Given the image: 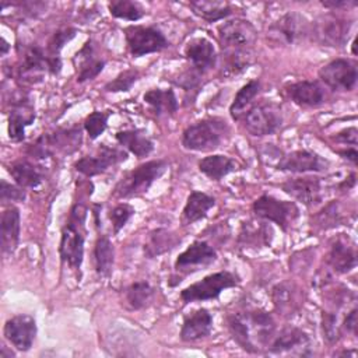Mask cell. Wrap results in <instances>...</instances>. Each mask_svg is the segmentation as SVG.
Returning <instances> with one entry per match:
<instances>
[{
	"label": "cell",
	"mask_w": 358,
	"mask_h": 358,
	"mask_svg": "<svg viewBox=\"0 0 358 358\" xmlns=\"http://www.w3.org/2000/svg\"><path fill=\"white\" fill-rule=\"evenodd\" d=\"M228 329L234 341L242 350L252 354L268 348L275 336V322L273 316L260 309L229 315Z\"/></svg>",
	"instance_id": "obj_1"
},
{
	"label": "cell",
	"mask_w": 358,
	"mask_h": 358,
	"mask_svg": "<svg viewBox=\"0 0 358 358\" xmlns=\"http://www.w3.org/2000/svg\"><path fill=\"white\" fill-rule=\"evenodd\" d=\"M87 218V207L81 203H76L69 214L67 222L62 228L59 253L64 263L73 270H80L84 259V241Z\"/></svg>",
	"instance_id": "obj_2"
},
{
	"label": "cell",
	"mask_w": 358,
	"mask_h": 358,
	"mask_svg": "<svg viewBox=\"0 0 358 358\" xmlns=\"http://www.w3.org/2000/svg\"><path fill=\"white\" fill-rule=\"evenodd\" d=\"M168 162L165 159H151L140 164L129 171L113 187V196L117 199L137 197L148 192L152 183L166 171Z\"/></svg>",
	"instance_id": "obj_3"
},
{
	"label": "cell",
	"mask_w": 358,
	"mask_h": 358,
	"mask_svg": "<svg viewBox=\"0 0 358 358\" xmlns=\"http://www.w3.org/2000/svg\"><path fill=\"white\" fill-rule=\"evenodd\" d=\"M228 133L229 129L222 119H203L185 129L182 134V145L192 151H214L221 145Z\"/></svg>",
	"instance_id": "obj_4"
},
{
	"label": "cell",
	"mask_w": 358,
	"mask_h": 358,
	"mask_svg": "<svg viewBox=\"0 0 358 358\" xmlns=\"http://www.w3.org/2000/svg\"><path fill=\"white\" fill-rule=\"evenodd\" d=\"M239 284V277L231 271H217L213 274L206 275L200 281L190 284L189 287L180 291V299L185 303L190 302H200L215 299L220 294L227 289L236 287Z\"/></svg>",
	"instance_id": "obj_5"
},
{
	"label": "cell",
	"mask_w": 358,
	"mask_h": 358,
	"mask_svg": "<svg viewBox=\"0 0 358 358\" xmlns=\"http://www.w3.org/2000/svg\"><path fill=\"white\" fill-rule=\"evenodd\" d=\"M252 210L257 218L277 224L284 232H287L299 217V207L295 201L278 200L270 194H262L256 199Z\"/></svg>",
	"instance_id": "obj_6"
},
{
	"label": "cell",
	"mask_w": 358,
	"mask_h": 358,
	"mask_svg": "<svg viewBox=\"0 0 358 358\" xmlns=\"http://www.w3.org/2000/svg\"><path fill=\"white\" fill-rule=\"evenodd\" d=\"M124 38L133 57L161 52L169 46V42L162 31L155 27L129 25L124 28Z\"/></svg>",
	"instance_id": "obj_7"
},
{
	"label": "cell",
	"mask_w": 358,
	"mask_h": 358,
	"mask_svg": "<svg viewBox=\"0 0 358 358\" xmlns=\"http://www.w3.org/2000/svg\"><path fill=\"white\" fill-rule=\"evenodd\" d=\"M309 22L302 14L288 11L268 27L267 36L277 45L291 46L299 43L309 34Z\"/></svg>",
	"instance_id": "obj_8"
},
{
	"label": "cell",
	"mask_w": 358,
	"mask_h": 358,
	"mask_svg": "<svg viewBox=\"0 0 358 358\" xmlns=\"http://www.w3.org/2000/svg\"><path fill=\"white\" fill-rule=\"evenodd\" d=\"M222 52L252 49L257 39V31L248 20L235 18L222 22L217 28Z\"/></svg>",
	"instance_id": "obj_9"
},
{
	"label": "cell",
	"mask_w": 358,
	"mask_h": 358,
	"mask_svg": "<svg viewBox=\"0 0 358 358\" xmlns=\"http://www.w3.org/2000/svg\"><path fill=\"white\" fill-rule=\"evenodd\" d=\"M282 124L280 106L273 102H266L250 108L243 116L245 129L255 137L270 136Z\"/></svg>",
	"instance_id": "obj_10"
},
{
	"label": "cell",
	"mask_w": 358,
	"mask_h": 358,
	"mask_svg": "<svg viewBox=\"0 0 358 358\" xmlns=\"http://www.w3.org/2000/svg\"><path fill=\"white\" fill-rule=\"evenodd\" d=\"M320 80L333 90L351 91L357 85L358 70L355 62L350 59H334L319 70Z\"/></svg>",
	"instance_id": "obj_11"
},
{
	"label": "cell",
	"mask_w": 358,
	"mask_h": 358,
	"mask_svg": "<svg viewBox=\"0 0 358 358\" xmlns=\"http://www.w3.org/2000/svg\"><path fill=\"white\" fill-rule=\"evenodd\" d=\"M352 22L345 18L336 14H326L312 25V35L324 46L340 48L345 43Z\"/></svg>",
	"instance_id": "obj_12"
},
{
	"label": "cell",
	"mask_w": 358,
	"mask_h": 358,
	"mask_svg": "<svg viewBox=\"0 0 358 358\" xmlns=\"http://www.w3.org/2000/svg\"><path fill=\"white\" fill-rule=\"evenodd\" d=\"M217 260L215 249L206 241H193L175 260V271L183 275L213 264Z\"/></svg>",
	"instance_id": "obj_13"
},
{
	"label": "cell",
	"mask_w": 358,
	"mask_h": 358,
	"mask_svg": "<svg viewBox=\"0 0 358 358\" xmlns=\"http://www.w3.org/2000/svg\"><path fill=\"white\" fill-rule=\"evenodd\" d=\"M36 322L34 316L20 313L6 320L3 334L4 338L18 351H28L36 337Z\"/></svg>",
	"instance_id": "obj_14"
},
{
	"label": "cell",
	"mask_w": 358,
	"mask_h": 358,
	"mask_svg": "<svg viewBox=\"0 0 358 358\" xmlns=\"http://www.w3.org/2000/svg\"><path fill=\"white\" fill-rule=\"evenodd\" d=\"M267 351L270 354H289V355H298L305 357L310 355V338L309 336L294 326L284 327L277 336H274L271 344L268 345Z\"/></svg>",
	"instance_id": "obj_15"
},
{
	"label": "cell",
	"mask_w": 358,
	"mask_h": 358,
	"mask_svg": "<svg viewBox=\"0 0 358 358\" xmlns=\"http://www.w3.org/2000/svg\"><path fill=\"white\" fill-rule=\"evenodd\" d=\"M127 159V152L101 144L95 155H85L76 161L74 168L77 172L87 178H92L105 172L110 165H116Z\"/></svg>",
	"instance_id": "obj_16"
},
{
	"label": "cell",
	"mask_w": 358,
	"mask_h": 358,
	"mask_svg": "<svg viewBox=\"0 0 358 358\" xmlns=\"http://www.w3.org/2000/svg\"><path fill=\"white\" fill-rule=\"evenodd\" d=\"M281 189L306 207L319 204L323 200V183L317 176H299L281 183Z\"/></svg>",
	"instance_id": "obj_17"
},
{
	"label": "cell",
	"mask_w": 358,
	"mask_h": 358,
	"mask_svg": "<svg viewBox=\"0 0 358 358\" xmlns=\"http://www.w3.org/2000/svg\"><path fill=\"white\" fill-rule=\"evenodd\" d=\"M329 161L319 154L308 150H295L285 154L275 168L291 173H306V172H322L326 171Z\"/></svg>",
	"instance_id": "obj_18"
},
{
	"label": "cell",
	"mask_w": 358,
	"mask_h": 358,
	"mask_svg": "<svg viewBox=\"0 0 358 358\" xmlns=\"http://www.w3.org/2000/svg\"><path fill=\"white\" fill-rule=\"evenodd\" d=\"M274 238L273 227L268 221L248 220L242 222L238 235V243L246 249H260L271 245Z\"/></svg>",
	"instance_id": "obj_19"
},
{
	"label": "cell",
	"mask_w": 358,
	"mask_h": 358,
	"mask_svg": "<svg viewBox=\"0 0 358 358\" xmlns=\"http://www.w3.org/2000/svg\"><path fill=\"white\" fill-rule=\"evenodd\" d=\"M48 70V53H45L39 46H28L24 48L18 73L20 77L29 83H38L42 80Z\"/></svg>",
	"instance_id": "obj_20"
},
{
	"label": "cell",
	"mask_w": 358,
	"mask_h": 358,
	"mask_svg": "<svg viewBox=\"0 0 358 358\" xmlns=\"http://www.w3.org/2000/svg\"><path fill=\"white\" fill-rule=\"evenodd\" d=\"M185 57L192 63L193 69L204 74L215 66L217 52L213 42L207 38H194L186 43Z\"/></svg>",
	"instance_id": "obj_21"
},
{
	"label": "cell",
	"mask_w": 358,
	"mask_h": 358,
	"mask_svg": "<svg viewBox=\"0 0 358 358\" xmlns=\"http://www.w3.org/2000/svg\"><path fill=\"white\" fill-rule=\"evenodd\" d=\"M288 98L298 106L316 108L324 102V90L317 81H298L285 87Z\"/></svg>",
	"instance_id": "obj_22"
},
{
	"label": "cell",
	"mask_w": 358,
	"mask_h": 358,
	"mask_svg": "<svg viewBox=\"0 0 358 358\" xmlns=\"http://www.w3.org/2000/svg\"><path fill=\"white\" fill-rule=\"evenodd\" d=\"M213 330V316L211 313L204 309H196L189 313L183 319V324L180 329V340L182 341H196L210 336Z\"/></svg>",
	"instance_id": "obj_23"
},
{
	"label": "cell",
	"mask_w": 358,
	"mask_h": 358,
	"mask_svg": "<svg viewBox=\"0 0 358 358\" xmlns=\"http://www.w3.org/2000/svg\"><path fill=\"white\" fill-rule=\"evenodd\" d=\"M271 298L275 310L285 317H291L296 313L302 303L299 288L291 282H278L274 285Z\"/></svg>",
	"instance_id": "obj_24"
},
{
	"label": "cell",
	"mask_w": 358,
	"mask_h": 358,
	"mask_svg": "<svg viewBox=\"0 0 358 358\" xmlns=\"http://www.w3.org/2000/svg\"><path fill=\"white\" fill-rule=\"evenodd\" d=\"M20 210L15 206L4 208L0 218V238L1 250L6 255H11L20 241Z\"/></svg>",
	"instance_id": "obj_25"
},
{
	"label": "cell",
	"mask_w": 358,
	"mask_h": 358,
	"mask_svg": "<svg viewBox=\"0 0 358 358\" xmlns=\"http://www.w3.org/2000/svg\"><path fill=\"white\" fill-rule=\"evenodd\" d=\"M182 242V238L166 228H155L148 232L144 243V255L148 259L165 255L175 249Z\"/></svg>",
	"instance_id": "obj_26"
},
{
	"label": "cell",
	"mask_w": 358,
	"mask_h": 358,
	"mask_svg": "<svg viewBox=\"0 0 358 358\" xmlns=\"http://www.w3.org/2000/svg\"><path fill=\"white\" fill-rule=\"evenodd\" d=\"M327 263L338 274L350 273L357 266L355 248L348 243V239L344 241L341 238H337L330 246Z\"/></svg>",
	"instance_id": "obj_27"
},
{
	"label": "cell",
	"mask_w": 358,
	"mask_h": 358,
	"mask_svg": "<svg viewBox=\"0 0 358 358\" xmlns=\"http://www.w3.org/2000/svg\"><path fill=\"white\" fill-rule=\"evenodd\" d=\"M76 60H78L77 67V81L84 83L94 80L101 74L105 67V60L95 56V49L92 41H87L84 46L76 53Z\"/></svg>",
	"instance_id": "obj_28"
},
{
	"label": "cell",
	"mask_w": 358,
	"mask_h": 358,
	"mask_svg": "<svg viewBox=\"0 0 358 358\" xmlns=\"http://www.w3.org/2000/svg\"><path fill=\"white\" fill-rule=\"evenodd\" d=\"M35 120L34 108L27 101H20L13 106L8 115V137L11 141H22L25 137V127Z\"/></svg>",
	"instance_id": "obj_29"
},
{
	"label": "cell",
	"mask_w": 358,
	"mask_h": 358,
	"mask_svg": "<svg viewBox=\"0 0 358 358\" xmlns=\"http://www.w3.org/2000/svg\"><path fill=\"white\" fill-rule=\"evenodd\" d=\"M215 206V199L204 192L193 190L186 200L182 211V224L190 225L207 215V213Z\"/></svg>",
	"instance_id": "obj_30"
},
{
	"label": "cell",
	"mask_w": 358,
	"mask_h": 358,
	"mask_svg": "<svg viewBox=\"0 0 358 358\" xmlns=\"http://www.w3.org/2000/svg\"><path fill=\"white\" fill-rule=\"evenodd\" d=\"M45 137L52 155L57 151L63 154H71L80 148L83 141L81 129L77 126L70 129H59L53 133H45Z\"/></svg>",
	"instance_id": "obj_31"
},
{
	"label": "cell",
	"mask_w": 358,
	"mask_h": 358,
	"mask_svg": "<svg viewBox=\"0 0 358 358\" xmlns=\"http://www.w3.org/2000/svg\"><path fill=\"white\" fill-rule=\"evenodd\" d=\"M116 141L137 158L147 157L154 150L152 140L141 129L122 130L115 134Z\"/></svg>",
	"instance_id": "obj_32"
},
{
	"label": "cell",
	"mask_w": 358,
	"mask_h": 358,
	"mask_svg": "<svg viewBox=\"0 0 358 358\" xmlns=\"http://www.w3.org/2000/svg\"><path fill=\"white\" fill-rule=\"evenodd\" d=\"M238 169V162L222 154H213L199 161V171L211 180H221L231 172Z\"/></svg>",
	"instance_id": "obj_33"
},
{
	"label": "cell",
	"mask_w": 358,
	"mask_h": 358,
	"mask_svg": "<svg viewBox=\"0 0 358 358\" xmlns=\"http://www.w3.org/2000/svg\"><path fill=\"white\" fill-rule=\"evenodd\" d=\"M144 102L157 116L173 115L178 110V99L171 88H152L143 95Z\"/></svg>",
	"instance_id": "obj_34"
},
{
	"label": "cell",
	"mask_w": 358,
	"mask_h": 358,
	"mask_svg": "<svg viewBox=\"0 0 358 358\" xmlns=\"http://www.w3.org/2000/svg\"><path fill=\"white\" fill-rule=\"evenodd\" d=\"M8 172L14 179L15 185L21 187H38L43 180V175L41 169L35 166L32 162L25 159L13 162L8 166Z\"/></svg>",
	"instance_id": "obj_35"
},
{
	"label": "cell",
	"mask_w": 358,
	"mask_h": 358,
	"mask_svg": "<svg viewBox=\"0 0 358 358\" xmlns=\"http://www.w3.org/2000/svg\"><path fill=\"white\" fill-rule=\"evenodd\" d=\"M189 6L196 15H199L207 22H215L232 14L231 6L225 1H218V0H197V1H190Z\"/></svg>",
	"instance_id": "obj_36"
},
{
	"label": "cell",
	"mask_w": 358,
	"mask_h": 358,
	"mask_svg": "<svg viewBox=\"0 0 358 358\" xmlns=\"http://www.w3.org/2000/svg\"><path fill=\"white\" fill-rule=\"evenodd\" d=\"M259 91H260L259 80H249L245 85L241 87V90L236 92L229 106V115L234 120H239L242 116L246 115V112L249 110V106L252 105L253 99L257 96Z\"/></svg>",
	"instance_id": "obj_37"
},
{
	"label": "cell",
	"mask_w": 358,
	"mask_h": 358,
	"mask_svg": "<svg viewBox=\"0 0 358 358\" xmlns=\"http://www.w3.org/2000/svg\"><path fill=\"white\" fill-rule=\"evenodd\" d=\"M115 250L110 239L106 235H99L94 246L95 270L101 277H109L112 274Z\"/></svg>",
	"instance_id": "obj_38"
},
{
	"label": "cell",
	"mask_w": 358,
	"mask_h": 358,
	"mask_svg": "<svg viewBox=\"0 0 358 358\" xmlns=\"http://www.w3.org/2000/svg\"><path fill=\"white\" fill-rule=\"evenodd\" d=\"M154 295H155L154 287L145 280L131 282L124 291L126 302L133 310H140L147 308L152 302Z\"/></svg>",
	"instance_id": "obj_39"
},
{
	"label": "cell",
	"mask_w": 358,
	"mask_h": 358,
	"mask_svg": "<svg viewBox=\"0 0 358 358\" xmlns=\"http://www.w3.org/2000/svg\"><path fill=\"white\" fill-rule=\"evenodd\" d=\"M253 63L252 49L242 50H225L222 57V74L225 77H234L241 74Z\"/></svg>",
	"instance_id": "obj_40"
},
{
	"label": "cell",
	"mask_w": 358,
	"mask_h": 358,
	"mask_svg": "<svg viewBox=\"0 0 358 358\" xmlns=\"http://www.w3.org/2000/svg\"><path fill=\"white\" fill-rule=\"evenodd\" d=\"M108 10L112 17L126 21H138L145 15L144 7L134 0H113L108 4Z\"/></svg>",
	"instance_id": "obj_41"
},
{
	"label": "cell",
	"mask_w": 358,
	"mask_h": 358,
	"mask_svg": "<svg viewBox=\"0 0 358 358\" xmlns=\"http://www.w3.org/2000/svg\"><path fill=\"white\" fill-rule=\"evenodd\" d=\"M315 225L320 229H331L341 225L345 221V217L341 213L338 201H330L313 217Z\"/></svg>",
	"instance_id": "obj_42"
},
{
	"label": "cell",
	"mask_w": 358,
	"mask_h": 358,
	"mask_svg": "<svg viewBox=\"0 0 358 358\" xmlns=\"http://www.w3.org/2000/svg\"><path fill=\"white\" fill-rule=\"evenodd\" d=\"M140 78V73L136 69H127L119 73L113 80L105 84L103 90L108 92H126L137 83Z\"/></svg>",
	"instance_id": "obj_43"
},
{
	"label": "cell",
	"mask_w": 358,
	"mask_h": 358,
	"mask_svg": "<svg viewBox=\"0 0 358 358\" xmlns=\"http://www.w3.org/2000/svg\"><path fill=\"white\" fill-rule=\"evenodd\" d=\"M110 116V112H101L94 110L90 113L84 120V129L91 140H96L108 127V119Z\"/></svg>",
	"instance_id": "obj_44"
},
{
	"label": "cell",
	"mask_w": 358,
	"mask_h": 358,
	"mask_svg": "<svg viewBox=\"0 0 358 358\" xmlns=\"http://www.w3.org/2000/svg\"><path fill=\"white\" fill-rule=\"evenodd\" d=\"M77 34V29L76 28H71V27H66V28H62L59 31H56L52 38L49 39V43H48V56H52V57H60V52L62 49L64 48V45L67 42H70Z\"/></svg>",
	"instance_id": "obj_45"
},
{
	"label": "cell",
	"mask_w": 358,
	"mask_h": 358,
	"mask_svg": "<svg viewBox=\"0 0 358 358\" xmlns=\"http://www.w3.org/2000/svg\"><path fill=\"white\" fill-rule=\"evenodd\" d=\"M322 331L323 338L329 344H334L341 337V324L334 312H322Z\"/></svg>",
	"instance_id": "obj_46"
},
{
	"label": "cell",
	"mask_w": 358,
	"mask_h": 358,
	"mask_svg": "<svg viewBox=\"0 0 358 358\" xmlns=\"http://www.w3.org/2000/svg\"><path fill=\"white\" fill-rule=\"evenodd\" d=\"M134 213H136L134 207L130 206L129 203H120L115 206L109 211V220L112 222L113 234H119V231L127 224V221L134 215Z\"/></svg>",
	"instance_id": "obj_47"
},
{
	"label": "cell",
	"mask_w": 358,
	"mask_h": 358,
	"mask_svg": "<svg viewBox=\"0 0 358 358\" xmlns=\"http://www.w3.org/2000/svg\"><path fill=\"white\" fill-rule=\"evenodd\" d=\"M201 76H203V73H200L192 67L190 70H186L182 74H179V77H178L179 80H176L175 84L182 87L185 90V92H192V91L197 92V90L200 87Z\"/></svg>",
	"instance_id": "obj_48"
},
{
	"label": "cell",
	"mask_w": 358,
	"mask_h": 358,
	"mask_svg": "<svg viewBox=\"0 0 358 358\" xmlns=\"http://www.w3.org/2000/svg\"><path fill=\"white\" fill-rule=\"evenodd\" d=\"M25 199V190L24 187L18 185H11L1 179L0 182V200L3 203L7 201H22Z\"/></svg>",
	"instance_id": "obj_49"
},
{
	"label": "cell",
	"mask_w": 358,
	"mask_h": 358,
	"mask_svg": "<svg viewBox=\"0 0 358 358\" xmlns=\"http://www.w3.org/2000/svg\"><path fill=\"white\" fill-rule=\"evenodd\" d=\"M357 136H358V130L355 127H347V129L338 131L334 138L338 143L350 144V145L355 147L357 145Z\"/></svg>",
	"instance_id": "obj_50"
},
{
	"label": "cell",
	"mask_w": 358,
	"mask_h": 358,
	"mask_svg": "<svg viewBox=\"0 0 358 358\" xmlns=\"http://www.w3.org/2000/svg\"><path fill=\"white\" fill-rule=\"evenodd\" d=\"M341 327L345 329L351 334H357V327H358V309L357 308H352L347 313L345 319L341 323Z\"/></svg>",
	"instance_id": "obj_51"
},
{
	"label": "cell",
	"mask_w": 358,
	"mask_h": 358,
	"mask_svg": "<svg viewBox=\"0 0 358 358\" xmlns=\"http://www.w3.org/2000/svg\"><path fill=\"white\" fill-rule=\"evenodd\" d=\"M337 152H338L344 159L350 161L352 165H357L358 152H357V148H355V147H350V148H345V150H338Z\"/></svg>",
	"instance_id": "obj_52"
},
{
	"label": "cell",
	"mask_w": 358,
	"mask_h": 358,
	"mask_svg": "<svg viewBox=\"0 0 358 358\" xmlns=\"http://www.w3.org/2000/svg\"><path fill=\"white\" fill-rule=\"evenodd\" d=\"M348 4H355V3H348V1H322V6L326 8H340V7H347Z\"/></svg>",
	"instance_id": "obj_53"
},
{
	"label": "cell",
	"mask_w": 358,
	"mask_h": 358,
	"mask_svg": "<svg viewBox=\"0 0 358 358\" xmlns=\"http://www.w3.org/2000/svg\"><path fill=\"white\" fill-rule=\"evenodd\" d=\"M354 185H355V173H351L348 178H345V180H343V182L340 183V189L347 190V189L354 187Z\"/></svg>",
	"instance_id": "obj_54"
},
{
	"label": "cell",
	"mask_w": 358,
	"mask_h": 358,
	"mask_svg": "<svg viewBox=\"0 0 358 358\" xmlns=\"http://www.w3.org/2000/svg\"><path fill=\"white\" fill-rule=\"evenodd\" d=\"M8 49H10V45L7 43V41L4 38H1V56H4Z\"/></svg>",
	"instance_id": "obj_55"
},
{
	"label": "cell",
	"mask_w": 358,
	"mask_h": 358,
	"mask_svg": "<svg viewBox=\"0 0 358 358\" xmlns=\"http://www.w3.org/2000/svg\"><path fill=\"white\" fill-rule=\"evenodd\" d=\"M11 357H14V352H7L6 351V347H1V352H0V358H11Z\"/></svg>",
	"instance_id": "obj_56"
}]
</instances>
